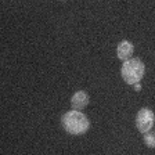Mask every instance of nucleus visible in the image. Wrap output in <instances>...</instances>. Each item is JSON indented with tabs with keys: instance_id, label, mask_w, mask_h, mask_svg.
Instances as JSON below:
<instances>
[{
	"instance_id": "nucleus-2",
	"label": "nucleus",
	"mask_w": 155,
	"mask_h": 155,
	"mask_svg": "<svg viewBox=\"0 0 155 155\" xmlns=\"http://www.w3.org/2000/svg\"><path fill=\"white\" fill-rule=\"evenodd\" d=\"M145 74V65L140 58L134 57L130 58L127 61H125L120 67V75L122 79L127 84H136L140 83Z\"/></svg>"
},
{
	"instance_id": "nucleus-6",
	"label": "nucleus",
	"mask_w": 155,
	"mask_h": 155,
	"mask_svg": "<svg viewBox=\"0 0 155 155\" xmlns=\"http://www.w3.org/2000/svg\"><path fill=\"white\" fill-rule=\"evenodd\" d=\"M144 143L150 148H155V133L154 132L144 133Z\"/></svg>"
},
{
	"instance_id": "nucleus-3",
	"label": "nucleus",
	"mask_w": 155,
	"mask_h": 155,
	"mask_svg": "<svg viewBox=\"0 0 155 155\" xmlns=\"http://www.w3.org/2000/svg\"><path fill=\"white\" fill-rule=\"evenodd\" d=\"M155 123V114L150 108H141L136 115V127L143 134L151 132Z\"/></svg>"
},
{
	"instance_id": "nucleus-4",
	"label": "nucleus",
	"mask_w": 155,
	"mask_h": 155,
	"mask_svg": "<svg viewBox=\"0 0 155 155\" xmlns=\"http://www.w3.org/2000/svg\"><path fill=\"white\" fill-rule=\"evenodd\" d=\"M133 53H134V46H133L132 42L129 40H122V42L118 45V48H116V55L119 60H122L123 62L130 60L133 57Z\"/></svg>"
},
{
	"instance_id": "nucleus-1",
	"label": "nucleus",
	"mask_w": 155,
	"mask_h": 155,
	"mask_svg": "<svg viewBox=\"0 0 155 155\" xmlns=\"http://www.w3.org/2000/svg\"><path fill=\"white\" fill-rule=\"evenodd\" d=\"M61 123L64 130L68 134L72 136H82L90 129V122L87 116L81 111H68L62 115Z\"/></svg>"
},
{
	"instance_id": "nucleus-5",
	"label": "nucleus",
	"mask_w": 155,
	"mask_h": 155,
	"mask_svg": "<svg viewBox=\"0 0 155 155\" xmlns=\"http://www.w3.org/2000/svg\"><path fill=\"white\" fill-rule=\"evenodd\" d=\"M89 101H90V97H89V94H87L86 91H83V90L76 91V93L72 96V98H71V107H72V110L82 111L84 107H87Z\"/></svg>"
},
{
	"instance_id": "nucleus-7",
	"label": "nucleus",
	"mask_w": 155,
	"mask_h": 155,
	"mask_svg": "<svg viewBox=\"0 0 155 155\" xmlns=\"http://www.w3.org/2000/svg\"><path fill=\"white\" fill-rule=\"evenodd\" d=\"M134 87H136V90H137V91H139L140 89H141V86H140V83H136V84H134Z\"/></svg>"
}]
</instances>
